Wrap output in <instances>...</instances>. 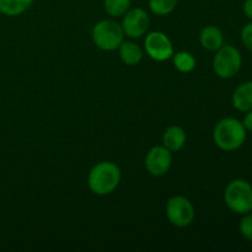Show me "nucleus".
Wrapping results in <instances>:
<instances>
[{
	"instance_id": "1",
	"label": "nucleus",
	"mask_w": 252,
	"mask_h": 252,
	"mask_svg": "<svg viewBox=\"0 0 252 252\" xmlns=\"http://www.w3.org/2000/svg\"><path fill=\"white\" fill-rule=\"evenodd\" d=\"M121 182V169L112 161H101L90 170L88 176L89 189L97 196L112 193Z\"/></svg>"
},
{
	"instance_id": "2",
	"label": "nucleus",
	"mask_w": 252,
	"mask_h": 252,
	"mask_svg": "<svg viewBox=\"0 0 252 252\" xmlns=\"http://www.w3.org/2000/svg\"><path fill=\"white\" fill-rule=\"evenodd\" d=\"M213 139L219 149L224 152H234L245 143L246 128L244 127L243 122L236 118H223L214 127Z\"/></svg>"
},
{
	"instance_id": "3",
	"label": "nucleus",
	"mask_w": 252,
	"mask_h": 252,
	"mask_svg": "<svg viewBox=\"0 0 252 252\" xmlns=\"http://www.w3.org/2000/svg\"><path fill=\"white\" fill-rule=\"evenodd\" d=\"M224 201L231 212L246 214L252 212V186L250 182L236 179L229 182L224 191Z\"/></svg>"
},
{
	"instance_id": "4",
	"label": "nucleus",
	"mask_w": 252,
	"mask_h": 252,
	"mask_svg": "<svg viewBox=\"0 0 252 252\" xmlns=\"http://www.w3.org/2000/svg\"><path fill=\"white\" fill-rule=\"evenodd\" d=\"M91 37L97 48L102 51H115L125 41L122 26L112 20H102L94 26Z\"/></svg>"
},
{
	"instance_id": "5",
	"label": "nucleus",
	"mask_w": 252,
	"mask_h": 252,
	"mask_svg": "<svg viewBox=\"0 0 252 252\" xmlns=\"http://www.w3.org/2000/svg\"><path fill=\"white\" fill-rule=\"evenodd\" d=\"M243 65V57L240 51L230 44H223L213 59V69L221 79H231L240 71Z\"/></svg>"
},
{
	"instance_id": "6",
	"label": "nucleus",
	"mask_w": 252,
	"mask_h": 252,
	"mask_svg": "<svg viewBox=\"0 0 252 252\" xmlns=\"http://www.w3.org/2000/svg\"><path fill=\"white\" fill-rule=\"evenodd\" d=\"M166 217L172 225L186 228L194 219V207L189 198L184 196H174L166 203Z\"/></svg>"
},
{
	"instance_id": "7",
	"label": "nucleus",
	"mask_w": 252,
	"mask_h": 252,
	"mask_svg": "<svg viewBox=\"0 0 252 252\" xmlns=\"http://www.w3.org/2000/svg\"><path fill=\"white\" fill-rule=\"evenodd\" d=\"M144 46L148 56L157 62L167 61L174 56V47H172L171 39L164 32H150L145 37Z\"/></svg>"
},
{
	"instance_id": "8",
	"label": "nucleus",
	"mask_w": 252,
	"mask_h": 252,
	"mask_svg": "<svg viewBox=\"0 0 252 252\" xmlns=\"http://www.w3.org/2000/svg\"><path fill=\"white\" fill-rule=\"evenodd\" d=\"M172 164V154L164 145L153 147L145 157V169L152 176L160 177L167 174Z\"/></svg>"
},
{
	"instance_id": "9",
	"label": "nucleus",
	"mask_w": 252,
	"mask_h": 252,
	"mask_svg": "<svg viewBox=\"0 0 252 252\" xmlns=\"http://www.w3.org/2000/svg\"><path fill=\"white\" fill-rule=\"evenodd\" d=\"M149 22L150 19L148 12L142 7H135L126 12L121 26L126 36L130 38H139L148 31Z\"/></svg>"
},
{
	"instance_id": "10",
	"label": "nucleus",
	"mask_w": 252,
	"mask_h": 252,
	"mask_svg": "<svg viewBox=\"0 0 252 252\" xmlns=\"http://www.w3.org/2000/svg\"><path fill=\"white\" fill-rule=\"evenodd\" d=\"M199 42H201L202 47L206 48L207 51H218V49L224 44L223 32H221V30L218 29L217 26L209 25V26H206L201 31V34H199Z\"/></svg>"
},
{
	"instance_id": "11",
	"label": "nucleus",
	"mask_w": 252,
	"mask_h": 252,
	"mask_svg": "<svg viewBox=\"0 0 252 252\" xmlns=\"http://www.w3.org/2000/svg\"><path fill=\"white\" fill-rule=\"evenodd\" d=\"M162 144L170 152H179L186 144V132L180 126H171L162 134Z\"/></svg>"
},
{
	"instance_id": "12",
	"label": "nucleus",
	"mask_w": 252,
	"mask_h": 252,
	"mask_svg": "<svg viewBox=\"0 0 252 252\" xmlns=\"http://www.w3.org/2000/svg\"><path fill=\"white\" fill-rule=\"evenodd\" d=\"M233 106L241 112L252 110V81H246L235 89L233 94Z\"/></svg>"
},
{
	"instance_id": "13",
	"label": "nucleus",
	"mask_w": 252,
	"mask_h": 252,
	"mask_svg": "<svg viewBox=\"0 0 252 252\" xmlns=\"http://www.w3.org/2000/svg\"><path fill=\"white\" fill-rule=\"evenodd\" d=\"M120 49V57L126 65H137L143 58V51L137 43L130 41H123Z\"/></svg>"
},
{
	"instance_id": "14",
	"label": "nucleus",
	"mask_w": 252,
	"mask_h": 252,
	"mask_svg": "<svg viewBox=\"0 0 252 252\" xmlns=\"http://www.w3.org/2000/svg\"><path fill=\"white\" fill-rule=\"evenodd\" d=\"M33 0H0V12L6 16H19L30 9Z\"/></svg>"
},
{
	"instance_id": "15",
	"label": "nucleus",
	"mask_w": 252,
	"mask_h": 252,
	"mask_svg": "<svg viewBox=\"0 0 252 252\" xmlns=\"http://www.w3.org/2000/svg\"><path fill=\"white\" fill-rule=\"evenodd\" d=\"M172 61L180 73H191L196 68V59L189 52H177L172 56Z\"/></svg>"
},
{
	"instance_id": "16",
	"label": "nucleus",
	"mask_w": 252,
	"mask_h": 252,
	"mask_svg": "<svg viewBox=\"0 0 252 252\" xmlns=\"http://www.w3.org/2000/svg\"><path fill=\"white\" fill-rule=\"evenodd\" d=\"M130 2L132 0H103V6L110 16L118 17L129 10Z\"/></svg>"
},
{
	"instance_id": "17",
	"label": "nucleus",
	"mask_w": 252,
	"mask_h": 252,
	"mask_svg": "<svg viewBox=\"0 0 252 252\" xmlns=\"http://www.w3.org/2000/svg\"><path fill=\"white\" fill-rule=\"evenodd\" d=\"M179 0H149V7L153 14L158 16L169 15L176 9Z\"/></svg>"
},
{
	"instance_id": "18",
	"label": "nucleus",
	"mask_w": 252,
	"mask_h": 252,
	"mask_svg": "<svg viewBox=\"0 0 252 252\" xmlns=\"http://www.w3.org/2000/svg\"><path fill=\"white\" fill-rule=\"evenodd\" d=\"M239 229H240L241 235H243L246 240L252 241V214H244L243 219H241L240 224H239Z\"/></svg>"
},
{
	"instance_id": "19",
	"label": "nucleus",
	"mask_w": 252,
	"mask_h": 252,
	"mask_svg": "<svg viewBox=\"0 0 252 252\" xmlns=\"http://www.w3.org/2000/svg\"><path fill=\"white\" fill-rule=\"evenodd\" d=\"M241 39L246 48L252 52V22L245 25L244 29L241 30Z\"/></svg>"
},
{
	"instance_id": "20",
	"label": "nucleus",
	"mask_w": 252,
	"mask_h": 252,
	"mask_svg": "<svg viewBox=\"0 0 252 252\" xmlns=\"http://www.w3.org/2000/svg\"><path fill=\"white\" fill-rule=\"evenodd\" d=\"M243 125L244 127L246 128V130H250V132H252V110L248 111V115H246L245 118H244Z\"/></svg>"
},
{
	"instance_id": "21",
	"label": "nucleus",
	"mask_w": 252,
	"mask_h": 252,
	"mask_svg": "<svg viewBox=\"0 0 252 252\" xmlns=\"http://www.w3.org/2000/svg\"><path fill=\"white\" fill-rule=\"evenodd\" d=\"M244 12L249 19L252 20V0H246L244 4Z\"/></svg>"
}]
</instances>
